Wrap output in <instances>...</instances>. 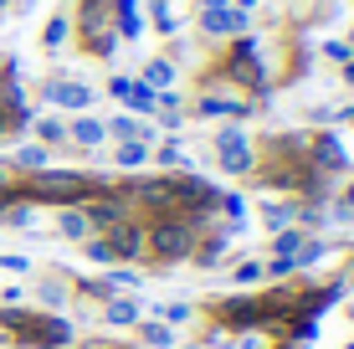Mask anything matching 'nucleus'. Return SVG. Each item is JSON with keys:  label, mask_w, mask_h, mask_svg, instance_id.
Wrapping results in <instances>:
<instances>
[{"label": "nucleus", "mask_w": 354, "mask_h": 349, "mask_svg": "<svg viewBox=\"0 0 354 349\" xmlns=\"http://www.w3.org/2000/svg\"><path fill=\"white\" fill-rule=\"evenodd\" d=\"M0 334H10L16 344L36 349H62L72 344V323L57 314H21V308H0Z\"/></svg>", "instance_id": "1"}, {"label": "nucleus", "mask_w": 354, "mask_h": 349, "mask_svg": "<svg viewBox=\"0 0 354 349\" xmlns=\"http://www.w3.org/2000/svg\"><path fill=\"white\" fill-rule=\"evenodd\" d=\"M144 242H149V252L160 262H185L195 252V221H185V216H154Z\"/></svg>", "instance_id": "2"}, {"label": "nucleus", "mask_w": 354, "mask_h": 349, "mask_svg": "<svg viewBox=\"0 0 354 349\" xmlns=\"http://www.w3.org/2000/svg\"><path fill=\"white\" fill-rule=\"evenodd\" d=\"M93 190H97V180H93V175H77V170H36V180H31V196L57 200V206L88 200Z\"/></svg>", "instance_id": "3"}, {"label": "nucleus", "mask_w": 354, "mask_h": 349, "mask_svg": "<svg viewBox=\"0 0 354 349\" xmlns=\"http://www.w3.org/2000/svg\"><path fill=\"white\" fill-rule=\"evenodd\" d=\"M216 160H221V170L226 175H247L252 164H257V154H252V139H247V129H221L216 134Z\"/></svg>", "instance_id": "4"}, {"label": "nucleus", "mask_w": 354, "mask_h": 349, "mask_svg": "<svg viewBox=\"0 0 354 349\" xmlns=\"http://www.w3.org/2000/svg\"><path fill=\"white\" fill-rule=\"evenodd\" d=\"M221 77L231 82H241V88H262V67H257V41L252 36H241L236 46L226 52V67H221Z\"/></svg>", "instance_id": "5"}, {"label": "nucleus", "mask_w": 354, "mask_h": 349, "mask_svg": "<svg viewBox=\"0 0 354 349\" xmlns=\"http://www.w3.org/2000/svg\"><path fill=\"white\" fill-rule=\"evenodd\" d=\"M108 252H113V262L124 257V262H133V257H144L149 252V242H144V226H133V221H118V226H108Z\"/></svg>", "instance_id": "6"}, {"label": "nucleus", "mask_w": 354, "mask_h": 349, "mask_svg": "<svg viewBox=\"0 0 354 349\" xmlns=\"http://www.w3.org/2000/svg\"><path fill=\"white\" fill-rule=\"evenodd\" d=\"M108 93L124 103V113H149V108H154V88H144L139 77H113Z\"/></svg>", "instance_id": "7"}, {"label": "nucleus", "mask_w": 354, "mask_h": 349, "mask_svg": "<svg viewBox=\"0 0 354 349\" xmlns=\"http://www.w3.org/2000/svg\"><path fill=\"white\" fill-rule=\"evenodd\" d=\"M46 103H57V108H72V113H88L93 108V88H82V82H46Z\"/></svg>", "instance_id": "8"}, {"label": "nucleus", "mask_w": 354, "mask_h": 349, "mask_svg": "<svg viewBox=\"0 0 354 349\" xmlns=\"http://www.w3.org/2000/svg\"><path fill=\"white\" fill-rule=\"evenodd\" d=\"M201 31H205V36H231V31H247V10H236V6L201 10Z\"/></svg>", "instance_id": "9"}, {"label": "nucleus", "mask_w": 354, "mask_h": 349, "mask_svg": "<svg viewBox=\"0 0 354 349\" xmlns=\"http://www.w3.org/2000/svg\"><path fill=\"white\" fill-rule=\"evenodd\" d=\"M195 113H201V118H247L252 113V103L247 98H226V93H205V98L201 103H195Z\"/></svg>", "instance_id": "10"}, {"label": "nucleus", "mask_w": 354, "mask_h": 349, "mask_svg": "<svg viewBox=\"0 0 354 349\" xmlns=\"http://www.w3.org/2000/svg\"><path fill=\"white\" fill-rule=\"evenodd\" d=\"M67 139L72 144H82V149H97V144L108 139V129H103V118H93V113H77L67 124Z\"/></svg>", "instance_id": "11"}, {"label": "nucleus", "mask_w": 354, "mask_h": 349, "mask_svg": "<svg viewBox=\"0 0 354 349\" xmlns=\"http://www.w3.org/2000/svg\"><path fill=\"white\" fill-rule=\"evenodd\" d=\"M113 31H118V36H139V31H144L139 0H113Z\"/></svg>", "instance_id": "12"}, {"label": "nucleus", "mask_w": 354, "mask_h": 349, "mask_svg": "<svg viewBox=\"0 0 354 349\" xmlns=\"http://www.w3.org/2000/svg\"><path fill=\"white\" fill-rule=\"evenodd\" d=\"M144 88H154V93H169V88H175V62H169V57H154V62L149 67H144Z\"/></svg>", "instance_id": "13"}, {"label": "nucleus", "mask_w": 354, "mask_h": 349, "mask_svg": "<svg viewBox=\"0 0 354 349\" xmlns=\"http://www.w3.org/2000/svg\"><path fill=\"white\" fill-rule=\"evenodd\" d=\"M57 232L72 236V242H88V216H82L77 206H67L62 216H57Z\"/></svg>", "instance_id": "14"}, {"label": "nucleus", "mask_w": 354, "mask_h": 349, "mask_svg": "<svg viewBox=\"0 0 354 349\" xmlns=\"http://www.w3.org/2000/svg\"><path fill=\"white\" fill-rule=\"evenodd\" d=\"M36 139L46 144V149H52V144H67V124L57 113H46V118H36Z\"/></svg>", "instance_id": "15"}, {"label": "nucleus", "mask_w": 354, "mask_h": 349, "mask_svg": "<svg viewBox=\"0 0 354 349\" xmlns=\"http://www.w3.org/2000/svg\"><path fill=\"white\" fill-rule=\"evenodd\" d=\"M144 160H149V144H139V139H124V144H118V170H139Z\"/></svg>", "instance_id": "16"}, {"label": "nucleus", "mask_w": 354, "mask_h": 349, "mask_svg": "<svg viewBox=\"0 0 354 349\" xmlns=\"http://www.w3.org/2000/svg\"><path fill=\"white\" fill-rule=\"evenodd\" d=\"M221 252H226V236H205V242H195V262H201V267H216Z\"/></svg>", "instance_id": "17"}, {"label": "nucleus", "mask_w": 354, "mask_h": 349, "mask_svg": "<svg viewBox=\"0 0 354 349\" xmlns=\"http://www.w3.org/2000/svg\"><path fill=\"white\" fill-rule=\"evenodd\" d=\"M108 323H139V303L133 298H108Z\"/></svg>", "instance_id": "18"}, {"label": "nucleus", "mask_w": 354, "mask_h": 349, "mask_svg": "<svg viewBox=\"0 0 354 349\" xmlns=\"http://www.w3.org/2000/svg\"><path fill=\"white\" fill-rule=\"evenodd\" d=\"M67 31H72V21L67 16H52V21H46V31H41V46H46V52H57V46L67 41Z\"/></svg>", "instance_id": "19"}, {"label": "nucleus", "mask_w": 354, "mask_h": 349, "mask_svg": "<svg viewBox=\"0 0 354 349\" xmlns=\"http://www.w3.org/2000/svg\"><path fill=\"white\" fill-rule=\"evenodd\" d=\"M144 344H154V349H169V344H175V334H169V323H144Z\"/></svg>", "instance_id": "20"}, {"label": "nucleus", "mask_w": 354, "mask_h": 349, "mask_svg": "<svg viewBox=\"0 0 354 349\" xmlns=\"http://www.w3.org/2000/svg\"><path fill=\"white\" fill-rule=\"evenodd\" d=\"M160 164H165V170H169V164H175L180 175L190 170V160H185V149H180V144H160Z\"/></svg>", "instance_id": "21"}, {"label": "nucleus", "mask_w": 354, "mask_h": 349, "mask_svg": "<svg viewBox=\"0 0 354 349\" xmlns=\"http://www.w3.org/2000/svg\"><path fill=\"white\" fill-rule=\"evenodd\" d=\"M16 164H26L31 175H36V170H46V144H31V149H21V154H16Z\"/></svg>", "instance_id": "22"}, {"label": "nucleus", "mask_w": 354, "mask_h": 349, "mask_svg": "<svg viewBox=\"0 0 354 349\" xmlns=\"http://www.w3.org/2000/svg\"><path fill=\"white\" fill-rule=\"evenodd\" d=\"M190 319V303H165L160 308V323H169V329H175V323H185Z\"/></svg>", "instance_id": "23"}, {"label": "nucleus", "mask_w": 354, "mask_h": 349, "mask_svg": "<svg viewBox=\"0 0 354 349\" xmlns=\"http://www.w3.org/2000/svg\"><path fill=\"white\" fill-rule=\"evenodd\" d=\"M324 57H328V62H339V67H344V62H354L349 41H324Z\"/></svg>", "instance_id": "24"}, {"label": "nucleus", "mask_w": 354, "mask_h": 349, "mask_svg": "<svg viewBox=\"0 0 354 349\" xmlns=\"http://www.w3.org/2000/svg\"><path fill=\"white\" fill-rule=\"evenodd\" d=\"M292 216H298V206H267V226H277V232H283Z\"/></svg>", "instance_id": "25"}, {"label": "nucleus", "mask_w": 354, "mask_h": 349, "mask_svg": "<svg viewBox=\"0 0 354 349\" xmlns=\"http://www.w3.org/2000/svg\"><path fill=\"white\" fill-rule=\"evenodd\" d=\"M41 303H52V308H62V303H67V293H62V283H41Z\"/></svg>", "instance_id": "26"}, {"label": "nucleus", "mask_w": 354, "mask_h": 349, "mask_svg": "<svg viewBox=\"0 0 354 349\" xmlns=\"http://www.w3.org/2000/svg\"><path fill=\"white\" fill-rule=\"evenodd\" d=\"M262 272H267V267H262V262H241V267H236V283H257V278H262Z\"/></svg>", "instance_id": "27"}, {"label": "nucleus", "mask_w": 354, "mask_h": 349, "mask_svg": "<svg viewBox=\"0 0 354 349\" xmlns=\"http://www.w3.org/2000/svg\"><path fill=\"white\" fill-rule=\"evenodd\" d=\"M88 257H93V262H113V252H108L103 236H93V242H88Z\"/></svg>", "instance_id": "28"}, {"label": "nucleus", "mask_w": 354, "mask_h": 349, "mask_svg": "<svg viewBox=\"0 0 354 349\" xmlns=\"http://www.w3.org/2000/svg\"><path fill=\"white\" fill-rule=\"evenodd\" d=\"M154 26H160V31H175V16H169L165 6H154Z\"/></svg>", "instance_id": "29"}, {"label": "nucleus", "mask_w": 354, "mask_h": 349, "mask_svg": "<svg viewBox=\"0 0 354 349\" xmlns=\"http://www.w3.org/2000/svg\"><path fill=\"white\" fill-rule=\"evenodd\" d=\"M339 206H344V211H354V185L344 190V200H339Z\"/></svg>", "instance_id": "30"}, {"label": "nucleus", "mask_w": 354, "mask_h": 349, "mask_svg": "<svg viewBox=\"0 0 354 349\" xmlns=\"http://www.w3.org/2000/svg\"><path fill=\"white\" fill-rule=\"evenodd\" d=\"M231 6H236V10H252V6H257V0H231Z\"/></svg>", "instance_id": "31"}, {"label": "nucleus", "mask_w": 354, "mask_h": 349, "mask_svg": "<svg viewBox=\"0 0 354 349\" xmlns=\"http://www.w3.org/2000/svg\"><path fill=\"white\" fill-rule=\"evenodd\" d=\"M216 6H231V0H205V10H216Z\"/></svg>", "instance_id": "32"}, {"label": "nucleus", "mask_w": 354, "mask_h": 349, "mask_svg": "<svg viewBox=\"0 0 354 349\" xmlns=\"http://www.w3.org/2000/svg\"><path fill=\"white\" fill-rule=\"evenodd\" d=\"M6 6H16V0H0V10H6Z\"/></svg>", "instance_id": "33"}, {"label": "nucleus", "mask_w": 354, "mask_h": 349, "mask_svg": "<svg viewBox=\"0 0 354 349\" xmlns=\"http://www.w3.org/2000/svg\"><path fill=\"white\" fill-rule=\"evenodd\" d=\"M349 52H354V31H349Z\"/></svg>", "instance_id": "34"}]
</instances>
